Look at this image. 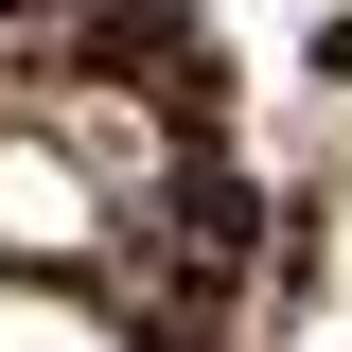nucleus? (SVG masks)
I'll list each match as a JSON object with an SVG mask.
<instances>
[{"instance_id": "nucleus-1", "label": "nucleus", "mask_w": 352, "mask_h": 352, "mask_svg": "<svg viewBox=\"0 0 352 352\" xmlns=\"http://www.w3.org/2000/svg\"><path fill=\"white\" fill-rule=\"evenodd\" d=\"M300 88H335V106H352V0H300Z\"/></svg>"}]
</instances>
